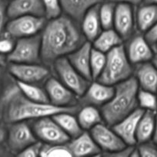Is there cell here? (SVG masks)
I'll list each match as a JSON object with an SVG mask.
<instances>
[{
  "label": "cell",
  "instance_id": "3957f363",
  "mask_svg": "<svg viewBox=\"0 0 157 157\" xmlns=\"http://www.w3.org/2000/svg\"><path fill=\"white\" fill-rule=\"evenodd\" d=\"M138 91V82L133 77L115 85L112 98L101 109L103 120L108 125H114L136 109Z\"/></svg>",
  "mask_w": 157,
  "mask_h": 157
},
{
  "label": "cell",
  "instance_id": "1f68e13d",
  "mask_svg": "<svg viewBox=\"0 0 157 157\" xmlns=\"http://www.w3.org/2000/svg\"><path fill=\"white\" fill-rule=\"evenodd\" d=\"M137 101L138 104L143 110L152 111L157 110V97L154 92L141 88L138 91Z\"/></svg>",
  "mask_w": 157,
  "mask_h": 157
},
{
  "label": "cell",
  "instance_id": "d590c367",
  "mask_svg": "<svg viewBox=\"0 0 157 157\" xmlns=\"http://www.w3.org/2000/svg\"><path fill=\"white\" fill-rule=\"evenodd\" d=\"M141 145L137 149L139 153V156L143 157H157V147L153 144L148 142L140 144Z\"/></svg>",
  "mask_w": 157,
  "mask_h": 157
},
{
  "label": "cell",
  "instance_id": "bcb514c9",
  "mask_svg": "<svg viewBox=\"0 0 157 157\" xmlns=\"http://www.w3.org/2000/svg\"><path fill=\"white\" fill-rule=\"evenodd\" d=\"M147 4H155L157 5V0H144Z\"/></svg>",
  "mask_w": 157,
  "mask_h": 157
},
{
  "label": "cell",
  "instance_id": "60d3db41",
  "mask_svg": "<svg viewBox=\"0 0 157 157\" xmlns=\"http://www.w3.org/2000/svg\"><path fill=\"white\" fill-rule=\"evenodd\" d=\"M109 2L113 3H127L130 5H138L142 2V0H108Z\"/></svg>",
  "mask_w": 157,
  "mask_h": 157
},
{
  "label": "cell",
  "instance_id": "9c48e42d",
  "mask_svg": "<svg viewBox=\"0 0 157 157\" xmlns=\"http://www.w3.org/2000/svg\"><path fill=\"white\" fill-rule=\"evenodd\" d=\"M9 73L16 81L29 84H38L48 79L49 69L38 63L21 64L11 63L9 66Z\"/></svg>",
  "mask_w": 157,
  "mask_h": 157
},
{
  "label": "cell",
  "instance_id": "f35d334b",
  "mask_svg": "<svg viewBox=\"0 0 157 157\" xmlns=\"http://www.w3.org/2000/svg\"><path fill=\"white\" fill-rule=\"evenodd\" d=\"M15 43L10 38H2L0 39V54L9 55L13 49Z\"/></svg>",
  "mask_w": 157,
  "mask_h": 157
},
{
  "label": "cell",
  "instance_id": "f1b7e54d",
  "mask_svg": "<svg viewBox=\"0 0 157 157\" xmlns=\"http://www.w3.org/2000/svg\"><path fill=\"white\" fill-rule=\"evenodd\" d=\"M106 61V54L92 48L90 55V71L92 78L97 80L103 71Z\"/></svg>",
  "mask_w": 157,
  "mask_h": 157
},
{
  "label": "cell",
  "instance_id": "44dd1931",
  "mask_svg": "<svg viewBox=\"0 0 157 157\" xmlns=\"http://www.w3.org/2000/svg\"><path fill=\"white\" fill-rule=\"evenodd\" d=\"M135 79L142 89L155 93L157 91V69L153 64H139L135 70Z\"/></svg>",
  "mask_w": 157,
  "mask_h": 157
},
{
  "label": "cell",
  "instance_id": "7c38bea8",
  "mask_svg": "<svg viewBox=\"0 0 157 157\" xmlns=\"http://www.w3.org/2000/svg\"><path fill=\"white\" fill-rule=\"evenodd\" d=\"M45 90L49 103L53 105L61 107H73L76 104V98L78 96L56 78H48Z\"/></svg>",
  "mask_w": 157,
  "mask_h": 157
},
{
  "label": "cell",
  "instance_id": "b9f144b4",
  "mask_svg": "<svg viewBox=\"0 0 157 157\" xmlns=\"http://www.w3.org/2000/svg\"><path fill=\"white\" fill-rule=\"evenodd\" d=\"M152 140L155 144H157V113H155V129H154L153 136H152Z\"/></svg>",
  "mask_w": 157,
  "mask_h": 157
},
{
  "label": "cell",
  "instance_id": "5b68a950",
  "mask_svg": "<svg viewBox=\"0 0 157 157\" xmlns=\"http://www.w3.org/2000/svg\"><path fill=\"white\" fill-rule=\"evenodd\" d=\"M53 65L59 81L75 95L83 96L89 87V81L86 79L70 64L66 56L55 60Z\"/></svg>",
  "mask_w": 157,
  "mask_h": 157
},
{
  "label": "cell",
  "instance_id": "d6a6232c",
  "mask_svg": "<svg viewBox=\"0 0 157 157\" xmlns=\"http://www.w3.org/2000/svg\"><path fill=\"white\" fill-rule=\"evenodd\" d=\"M7 78L8 77L3 69V67H0V117L2 116V109L6 97L11 89L16 84V81H15V84L12 83H10L9 84H6L10 81H8Z\"/></svg>",
  "mask_w": 157,
  "mask_h": 157
},
{
  "label": "cell",
  "instance_id": "4316f807",
  "mask_svg": "<svg viewBox=\"0 0 157 157\" xmlns=\"http://www.w3.org/2000/svg\"><path fill=\"white\" fill-rule=\"evenodd\" d=\"M77 120L83 130H91L95 125L102 123L103 117L101 112L94 106L88 105L79 110Z\"/></svg>",
  "mask_w": 157,
  "mask_h": 157
},
{
  "label": "cell",
  "instance_id": "5bb4252c",
  "mask_svg": "<svg viewBox=\"0 0 157 157\" xmlns=\"http://www.w3.org/2000/svg\"><path fill=\"white\" fill-rule=\"evenodd\" d=\"M131 6L127 3H118L115 8L113 26L123 39L130 36L133 30L134 17Z\"/></svg>",
  "mask_w": 157,
  "mask_h": 157
},
{
  "label": "cell",
  "instance_id": "ee69618b",
  "mask_svg": "<svg viewBox=\"0 0 157 157\" xmlns=\"http://www.w3.org/2000/svg\"><path fill=\"white\" fill-rule=\"evenodd\" d=\"M6 64V59H5L4 55L0 54V67H3Z\"/></svg>",
  "mask_w": 157,
  "mask_h": 157
},
{
  "label": "cell",
  "instance_id": "836d02e7",
  "mask_svg": "<svg viewBox=\"0 0 157 157\" xmlns=\"http://www.w3.org/2000/svg\"><path fill=\"white\" fill-rule=\"evenodd\" d=\"M44 6L45 15L48 19H53L60 16L62 13V6L60 0H42Z\"/></svg>",
  "mask_w": 157,
  "mask_h": 157
},
{
  "label": "cell",
  "instance_id": "83f0119b",
  "mask_svg": "<svg viewBox=\"0 0 157 157\" xmlns=\"http://www.w3.org/2000/svg\"><path fill=\"white\" fill-rule=\"evenodd\" d=\"M16 84L21 93L31 101L41 103H49L46 90L35 84L22 82L16 81Z\"/></svg>",
  "mask_w": 157,
  "mask_h": 157
},
{
  "label": "cell",
  "instance_id": "603a6c76",
  "mask_svg": "<svg viewBox=\"0 0 157 157\" xmlns=\"http://www.w3.org/2000/svg\"><path fill=\"white\" fill-rule=\"evenodd\" d=\"M155 122V111L145 110L137 126L136 142L139 144L148 142L152 139Z\"/></svg>",
  "mask_w": 157,
  "mask_h": 157
},
{
  "label": "cell",
  "instance_id": "8d00e7d4",
  "mask_svg": "<svg viewBox=\"0 0 157 157\" xmlns=\"http://www.w3.org/2000/svg\"><path fill=\"white\" fill-rule=\"evenodd\" d=\"M132 146H129V147H125L123 150H117L114 152H103V153H99L98 156H103L107 157H128L131 156L132 150H133Z\"/></svg>",
  "mask_w": 157,
  "mask_h": 157
},
{
  "label": "cell",
  "instance_id": "7bdbcfd3",
  "mask_svg": "<svg viewBox=\"0 0 157 157\" xmlns=\"http://www.w3.org/2000/svg\"><path fill=\"white\" fill-rule=\"evenodd\" d=\"M5 137H6V131L4 130V129L0 127V144L3 142Z\"/></svg>",
  "mask_w": 157,
  "mask_h": 157
},
{
  "label": "cell",
  "instance_id": "8992f818",
  "mask_svg": "<svg viewBox=\"0 0 157 157\" xmlns=\"http://www.w3.org/2000/svg\"><path fill=\"white\" fill-rule=\"evenodd\" d=\"M7 58L11 63L33 64L39 62L41 59L40 35L18 38Z\"/></svg>",
  "mask_w": 157,
  "mask_h": 157
},
{
  "label": "cell",
  "instance_id": "f6af8a7d",
  "mask_svg": "<svg viewBox=\"0 0 157 157\" xmlns=\"http://www.w3.org/2000/svg\"><path fill=\"white\" fill-rule=\"evenodd\" d=\"M152 64H153V65L155 66V68L157 69V55H155V57L152 58Z\"/></svg>",
  "mask_w": 157,
  "mask_h": 157
},
{
  "label": "cell",
  "instance_id": "74e56055",
  "mask_svg": "<svg viewBox=\"0 0 157 157\" xmlns=\"http://www.w3.org/2000/svg\"><path fill=\"white\" fill-rule=\"evenodd\" d=\"M8 3L6 0H0V35L6 26V18H7Z\"/></svg>",
  "mask_w": 157,
  "mask_h": 157
},
{
  "label": "cell",
  "instance_id": "277c9868",
  "mask_svg": "<svg viewBox=\"0 0 157 157\" xmlns=\"http://www.w3.org/2000/svg\"><path fill=\"white\" fill-rule=\"evenodd\" d=\"M131 74V62L125 48L120 44L106 53L105 67L95 81L114 86L130 78Z\"/></svg>",
  "mask_w": 157,
  "mask_h": 157
},
{
  "label": "cell",
  "instance_id": "cb8c5ba5",
  "mask_svg": "<svg viewBox=\"0 0 157 157\" xmlns=\"http://www.w3.org/2000/svg\"><path fill=\"white\" fill-rule=\"evenodd\" d=\"M122 41L123 38L115 29H103L93 40V48L106 54L116 46L122 44Z\"/></svg>",
  "mask_w": 157,
  "mask_h": 157
},
{
  "label": "cell",
  "instance_id": "30bf717a",
  "mask_svg": "<svg viewBox=\"0 0 157 157\" xmlns=\"http://www.w3.org/2000/svg\"><path fill=\"white\" fill-rule=\"evenodd\" d=\"M7 137L9 150L17 154L37 141L35 133L24 121L12 123L9 129Z\"/></svg>",
  "mask_w": 157,
  "mask_h": 157
},
{
  "label": "cell",
  "instance_id": "4dcf8cb0",
  "mask_svg": "<svg viewBox=\"0 0 157 157\" xmlns=\"http://www.w3.org/2000/svg\"><path fill=\"white\" fill-rule=\"evenodd\" d=\"M40 156L63 157L72 156L67 144H43Z\"/></svg>",
  "mask_w": 157,
  "mask_h": 157
},
{
  "label": "cell",
  "instance_id": "7dc6e473",
  "mask_svg": "<svg viewBox=\"0 0 157 157\" xmlns=\"http://www.w3.org/2000/svg\"><path fill=\"white\" fill-rule=\"evenodd\" d=\"M155 50H156V52H157V43L155 44Z\"/></svg>",
  "mask_w": 157,
  "mask_h": 157
},
{
  "label": "cell",
  "instance_id": "d6986e66",
  "mask_svg": "<svg viewBox=\"0 0 157 157\" xmlns=\"http://www.w3.org/2000/svg\"><path fill=\"white\" fill-rule=\"evenodd\" d=\"M67 146L72 153V156H98L101 153V150L90 133L83 132L76 137L72 138V140Z\"/></svg>",
  "mask_w": 157,
  "mask_h": 157
},
{
  "label": "cell",
  "instance_id": "4fadbf2b",
  "mask_svg": "<svg viewBox=\"0 0 157 157\" xmlns=\"http://www.w3.org/2000/svg\"><path fill=\"white\" fill-rule=\"evenodd\" d=\"M145 110L136 108L124 118L112 125V130L119 136L127 146H133L136 142L137 126Z\"/></svg>",
  "mask_w": 157,
  "mask_h": 157
},
{
  "label": "cell",
  "instance_id": "52a82bcc",
  "mask_svg": "<svg viewBox=\"0 0 157 157\" xmlns=\"http://www.w3.org/2000/svg\"><path fill=\"white\" fill-rule=\"evenodd\" d=\"M32 130L35 136L47 144H66L70 137L65 133L52 117L36 119Z\"/></svg>",
  "mask_w": 157,
  "mask_h": 157
},
{
  "label": "cell",
  "instance_id": "ba28073f",
  "mask_svg": "<svg viewBox=\"0 0 157 157\" xmlns=\"http://www.w3.org/2000/svg\"><path fill=\"white\" fill-rule=\"evenodd\" d=\"M45 19L42 16L22 15L12 18L6 25L8 35L12 38H26L37 35L45 26Z\"/></svg>",
  "mask_w": 157,
  "mask_h": 157
},
{
  "label": "cell",
  "instance_id": "7402d4cb",
  "mask_svg": "<svg viewBox=\"0 0 157 157\" xmlns=\"http://www.w3.org/2000/svg\"><path fill=\"white\" fill-rule=\"evenodd\" d=\"M101 0H60L62 9L75 21H81L86 12Z\"/></svg>",
  "mask_w": 157,
  "mask_h": 157
},
{
  "label": "cell",
  "instance_id": "484cf974",
  "mask_svg": "<svg viewBox=\"0 0 157 157\" xmlns=\"http://www.w3.org/2000/svg\"><path fill=\"white\" fill-rule=\"evenodd\" d=\"M157 21V5L147 4L141 6L136 13V24L141 32L149 30Z\"/></svg>",
  "mask_w": 157,
  "mask_h": 157
},
{
  "label": "cell",
  "instance_id": "f546056e",
  "mask_svg": "<svg viewBox=\"0 0 157 157\" xmlns=\"http://www.w3.org/2000/svg\"><path fill=\"white\" fill-rule=\"evenodd\" d=\"M115 3L109 2L103 3V5H99V14L100 21H101L102 27L103 29H112L113 26L114 15H115Z\"/></svg>",
  "mask_w": 157,
  "mask_h": 157
},
{
  "label": "cell",
  "instance_id": "d4e9b609",
  "mask_svg": "<svg viewBox=\"0 0 157 157\" xmlns=\"http://www.w3.org/2000/svg\"><path fill=\"white\" fill-rule=\"evenodd\" d=\"M70 112H61L52 116L54 121L58 124L63 131L71 138H75L83 133V128L80 127L77 118Z\"/></svg>",
  "mask_w": 157,
  "mask_h": 157
},
{
  "label": "cell",
  "instance_id": "6da1fadb",
  "mask_svg": "<svg viewBox=\"0 0 157 157\" xmlns=\"http://www.w3.org/2000/svg\"><path fill=\"white\" fill-rule=\"evenodd\" d=\"M68 15H60L45 25L41 37V59L53 63L78 48L84 43V35Z\"/></svg>",
  "mask_w": 157,
  "mask_h": 157
},
{
  "label": "cell",
  "instance_id": "8fae6325",
  "mask_svg": "<svg viewBox=\"0 0 157 157\" xmlns=\"http://www.w3.org/2000/svg\"><path fill=\"white\" fill-rule=\"evenodd\" d=\"M90 134L101 152H114L123 150L127 147L112 128H109L102 123L91 129Z\"/></svg>",
  "mask_w": 157,
  "mask_h": 157
},
{
  "label": "cell",
  "instance_id": "ffe728a7",
  "mask_svg": "<svg viewBox=\"0 0 157 157\" xmlns=\"http://www.w3.org/2000/svg\"><path fill=\"white\" fill-rule=\"evenodd\" d=\"M99 3L91 7L82 18V32L89 41L93 40L99 35L103 29L99 18Z\"/></svg>",
  "mask_w": 157,
  "mask_h": 157
},
{
  "label": "cell",
  "instance_id": "9a60e30c",
  "mask_svg": "<svg viewBox=\"0 0 157 157\" xmlns=\"http://www.w3.org/2000/svg\"><path fill=\"white\" fill-rule=\"evenodd\" d=\"M92 48L90 42L85 41L78 48L66 56L70 64L89 81L92 80L90 71V55Z\"/></svg>",
  "mask_w": 157,
  "mask_h": 157
},
{
  "label": "cell",
  "instance_id": "e575fe53",
  "mask_svg": "<svg viewBox=\"0 0 157 157\" xmlns=\"http://www.w3.org/2000/svg\"><path fill=\"white\" fill-rule=\"evenodd\" d=\"M43 144L41 142H36L33 143V144H30L27 147L22 150L19 153H18V156H22V157H35L40 156L41 153L42 147Z\"/></svg>",
  "mask_w": 157,
  "mask_h": 157
},
{
  "label": "cell",
  "instance_id": "2e32d148",
  "mask_svg": "<svg viewBox=\"0 0 157 157\" xmlns=\"http://www.w3.org/2000/svg\"><path fill=\"white\" fill-rule=\"evenodd\" d=\"M115 92V87L96 81L89 85L83 95V101L88 105L103 106L109 101Z\"/></svg>",
  "mask_w": 157,
  "mask_h": 157
},
{
  "label": "cell",
  "instance_id": "ac0fdd59",
  "mask_svg": "<svg viewBox=\"0 0 157 157\" xmlns=\"http://www.w3.org/2000/svg\"><path fill=\"white\" fill-rule=\"evenodd\" d=\"M126 52L129 61L132 64L148 62L153 58L150 44L142 35H136L131 40Z\"/></svg>",
  "mask_w": 157,
  "mask_h": 157
},
{
  "label": "cell",
  "instance_id": "ab89813d",
  "mask_svg": "<svg viewBox=\"0 0 157 157\" xmlns=\"http://www.w3.org/2000/svg\"><path fill=\"white\" fill-rule=\"evenodd\" d=\"M145 38L150 44H155L157 43V21L146 32Z\"/></svg>",
  "mask_w": 157,
  "mask_h": 157
},
{
  "label": "cell",
  "instance_id": "e0dca14e",
  "mask_svg": "<svg viewBox=\"0 0 157 157\" xmlns=\"http://www.w3.org/2000/svg\"><path fill=\"white\" fill-rule=\"evenodd\" d=\"M7 15L10 18L22 15L44 17V6L42 0H12L8 4Z\"/></svg>",
  "mask_w": 157,
  "mask_h": 157
},
{
  "label": "cell",
  "instance_id": "7a4b0ae2",
  "mask_svg": "<svg viewBox=\"0 0 157 157\" xmlns=\"http://www.w3.org/2000/svg\"><path fill=\"white\" fill-rule=\"evenodd\" d=\"M76 110V106L61 107L50 103L31 101L21 93L15 84L6 97L2 109V117L6 122L12 124L27 120L52 117L61 112L75 113Z\"/></svg>",
  "mask_w": 157,
  "mask_h": 157
}]
</instances>
